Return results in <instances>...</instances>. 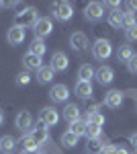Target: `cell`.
<instances>
[{
	"instance_id": "obj_1",
	"label": "cell",
	"mask_w": 137,
	"mask_h": 154,
	"mask_svg": "<svg viewBox=\"0 0 137 154\" xmlns=\"http://www.w3.org/2000/svg\"><path fill=\"white\" fill-rule=\"evenodd\" d=\"M39 21V11L35 6H25L23 11H19L14 14V25L16 27H23V29H33L35 23Z\"/></svg>"
},
{
	"instance_id": "obj_2",
	"label": "cell",
	"mask_w": 137,
	"mask_h": 154,
	"mask_svg": "<svg viewBox=\"0 0 137 154\" xmlns=\"http://www.w3.org/2000/svg\"><path fill=\"white\" fill-rule=\"evenodd\" d=\"M51 11H53V17H55L57 21H61V23H68L70 19L74 17V4L72 2H55V4H51Z\"/></svg>"
},
{
	"instance_id": "obj_3",
	"label": "cell",
	"mask_w": 137,
	"mask_h": 154,
	"mask_svg": "<svg viewBox=\"0 0 137 154\" xmlns=\"http://www.w3.org/2000/svg\"><path fill=\"white\" fill-rule=\"evenodd\" d=\"M111 54H113V45H111V41L109 39H98V41H94V45H92V56L96 60H104L111 58Z\"/></svg>"
},
{
	"instance_id": "obj_4",
	"label": "cell",
	"mask_w": 137,
	"mask_h": 154,
	"mask_svg": "<svg viewBox=\"0 0 137 154\" xmlns=\"http://www.w3.org/2000/svg\"><path fill=\"white\" fill-rule=\"evenodd\" d=\"M47 130H49V128H45L41 121H37V123H35V128H31V131H29L35 140H37L39 150H43L47 144H51V140H49V131H47Z\"/></svg>"
},
{
	"instance_id": "obj_5",
	"label": "cell",
	"mask_w": 137,
	"mask_h": 154,
	"mask_svg": "<svg viewBox=\"0 0 137 154\" xmlns=\"http://www.w3.org/2000/svg\"><path fill=\"white\" fill-rule=\"evenodd\" d=\"M84 17L90 23H98L104 17V4L103 2H88L86 8H84Z\"/></svg>"
},
{
	"instance_id": "obj_6",
	"label": "cell",
	"mask_w": 137,
	"mask_h": 154,
	"mask_svg": "<svg viewBox=\"0 0 137 154\" xmlns=\"http://www.w3.org/2000/svg\"><path fill=\"white\" fill-rule=\"evenodd\" d=\"M51 31H53V23H51V19H47V17H39V21L35 23L33 27V33L37 39H45L47 35H51Z\"/></svg>"
},
{
	"instance_id": "obj_7",
	"label": "cell",
	"mask_w": 137,
	"mask_h": 154,
	"mask_svg": "<svg viewBox=\"0 0 137 154\" xmlns=\"http://www.w3.org/2000/svg\"><path fill=\"white\" fill-rule=\"evenodd\" d=\"M14 125H16V130L29 134L31 128H33V115H31V111H27V109L19 111V113H16V117H14Z\"/></svg>"
},
{
	"instance_id": "obj_8",
	"label": "cell",
	"mask_w": 137,
	"mask_h": 154,
	"mask_svg": "<svg viewBox=\"0 0 137 154\" xmlns=\"http://www.w3.org/2000/svg\"><path fill=\"white\" fill-rule=\"evenodd\" d=\"M39 152V144L31 134H25L19 140V154H37Z\"/></svg>"
},
{
	"instance_id": "obj_9",
	"label": "cell",
	"mask_w": 137,
	"mask_h": 154,
	"mask_svg": "<svg viewBox=\"0 0 137 154\" xmlns=\"http://www.w3.org/2000/svg\"><path fill=\"white\" fill-rule=\"evenodd\" d=\"M39 121L45 128H53V125H57V121H59V113L55 111V107H43L41 113H39Z\"/></svg>"
},
{
	"instance_id": "obj_10",
	"label": "cell",
	"mask_w": 137,
	"mask_h": 154,
	"mask_svg": "<svg viewBox=\"0 0 137 154\" xmlns=\"http://www.w3.org/2000/svg\"><path fill=\"white\" fill-rule=\"evenodd\" d=\"M70 45H72L74 51H84V49H88V35L82 33V31L72 33V35H70Z\"/></svg>"
},
{
	"instance_id": "obj_11",
	"label": "cell",
	"mask_w": 137,
	"mask_h": 154,
	"mask_svg": "<svg viewBox=\"0 0 137 154\" xmlns=\"http://www.w3.org/2000/svg\"><path fill=\"white\" fill-rule=\"evenodd\" d=\"M70 97V88L66 84H55V86H51V91H49V99L53 101V103H66Z\"/></svg>"
},
{
	"instance_id": "obj_12",
	"label": "cell",
	"mask_w": 137,
	"mask_h": 154,
	"mask_svg": "<svg viewBox=\"0 0 137 154\" xmlns=\"http://www.w3.org/2000/svg\"><path fill=\"white\" fill-rule=\"evenodd\" d=\"M49 66L53 68V72H64V70H68L70 60H68V56H66L64 51H53V56H51V64H49Z\"/></svg>"
},
{
	"instance_id": "obj_13",
	"label": "cell",
	"mask_w": 137,
	"mask_h": 154,
	"mask_svg": "<svg viewBox=\"0 0 137 154\" xmlns=\"http://www.w3.org/2000/svg\"><path fill=\"white\" fill-rule=\"evenodd\" d=\"M6 41H8V45H21L25 41V29L12 25L10 29L6 31Z\"/></svg>"
},
{
	"instance_id": "obj_14",
	"label": "cell",
	"mask_w": 137,
	"mask_h": 154,
	"mask_svg": "<svg viewBox=\"0 0 137 154\" xmlns=\"http://www.w3.org/2000/svg\"><path fill=\"white\" fill-rule=\"evenodd\" d=\"M123 99H125V93H121V91H109L106 95H104V105L109 107V109H117V107L123 105Z\"/></svg>"
},
{
	"instance_id": "obj_15",
	"label": "cell",
	"mask_w": 137,
	"mask_h": 154,
	"mask_svg": "<svg viewBox=\"0 0 137 154\" xmlns=\"http://www.w3.org/2000/svg\"><path fill=\"white\" fill-rule=\"evenodd\" d=\"M23 66L27 72H39L43 68V60L39 58V56H35V54H25L23 56Z\"/></svg>"
},
{
	"instance_id": "obj_16",
	"label": "cell",
	"mask_w": 137,
	"mask_h": 154,
	"mask_svg": "<svg viewBox=\"0 0 137 154\" xmlns=\"http://www.w3.org/2000/svg\"><path fill=\"white\" fill-rule=\"evenodd\" d=\"M94 78L98 80V84H111L115 78V70L111 68V66H100L98 70H96V74H94Z\"/></svg>"
},
{
	"instance_id": "obj_17",
	"label": "cell",
	"mask_w": 137,
	"mask_h": 154,
	"mask_svg": "<svg viewBox=\"0 0 137 154\" xmlns=\"http://www.w3.org/2000/svg\"><path fill=\"white\" fill-rule=\"evenodd\" d=\"M80 115H82V111H80V107H78V105H74V103H68V105L64 107V119H66L68 123L80 121Z\"/></svg>"
},
{
	"instance_id": "obj_18",
	"label": "cell",
	"mask_w": 137,
	"mask_h": 154,
	"mask_svg": "<svg viewBox=\"0 0 137 154\" xmlns=\"http://www.w3.org/2000/svg\"><path fill=\"white\" fill-rule=\"evenodd\" d=\"M74 93L80 99H90L92 97V82H84V80H78L76 86H74Z\"/></svg>"
},
{
	"instance_id": "obj_19",
	"label": "cell",
	"mask_w": 137,
	"mask_h": 154,
	"mask_svg": "<svg viewBox=\"0 0 137 154\" xmlns=\"http://www.w3.org/2000/svg\"><path fill=\"white\" fill-rule=\"evenodd\" d=\"M53 74H55V72H53L51 66H43L41 70L37 72L35 78H37V82H39V84H49L51 80H53Z\"/></svg>"
},
{
	"instance_id": "obj_20",
	"label": "cell",
	"mask_w": 137,
	"mask_h": 154,
	"mask_svg": "<svg viewBox=\"0 0 137 154\" xmlns=\"http://www.w3.org/2000/svg\"><path fill=\"white\" fill-rule=\"evenodd\" d=\"M47 51V45L43 39H37L35 37L33 41H31V45H29V54H35V56H39V58H43Z\"/></svg>"
},
{
	"instance_id": "obj_21",
	"label": "cell",
	"mask_w": 137,
	"mask_h": 154,
	"mask_svg": "<svg viewBox=\"0 0 137 154\" xmlns=\"http://www.w3.org/2000/svg\"><path fill=\"white\" fill-rule=\"evenodd\" d=\"M104 146H106V144H104V136L94 138V140H88V142H86V152L88 154H98Z\"/></svg>"
},
{
	"instance_id": "obj_22",
	"label": "cell",
	"mask_w": 137,
	"mask_h": 154,
	"mask_svg": "<svg viewBox=\"0 0 137 154\" xmlns=\"http://www.w3.org/2000/svg\"><path fill=\"white\" fill-rule=\"evenodd\" d=\"M94 74H96V70L92 68L90 64H82L80 68H78V80H84V82H90L92 78H94Z\"/></svg>"
},
{
	"instance_id": "obj_23",
	"label": "cell",
	"mask_w": 137,
	"mask_h": 154,
	"mask_svg": "<svg viewBox=\"0 0 137 154\" xmlns=\"http://www.w3.org/2000/svg\"><path fill=\"white\" fill-rule=\"evenodd\" d=\"M133 56H135V51H133V48H131V45H119V49H117V60H119V62H129V60L133 58Z\"/></svg>"
},
{
	"instance_id": "obj_24",
	"label": "cell",
	"mask_w": 137,
	"mask_h": 154,
	"mask_svg": "<svg viewBox=\"0 0 137 154\" xmlns=\"http://www.w3.org/2000/svg\"><path fill=\"white\" fill-rule=\"evenodd\" d=\"M86 128H88V123L84 121V119H80V121H74V123H70V130L74 136H78V138H82V136H86Z\"/></svg>"
},
{
	"instance_id": "obj_25",
	"label": "cell",
	"mask_w": 137,
	"mask_h": 154,
	"mask_svg": "<svg viewBox=\"0 0 137 154\" xmlns=\"http://www.w3.org/2000/svg\"><path fill=\"white\" fill-rule=\"evenodd\" d=\"M19 146V142L12 138V136H2V142H0V150H4V154H10L14 148Z\"/></svg>"
},
{
	"instance_id": "obj_26",
	"label": "cell",
	"mask_w": 137,
	"mask_h": 154,
	"mask_svg": "<svg viewBox=\"0 0 137 154\" xmlns=\"http://www.w3.org/2000/svg\"><path fill=\"white\" fill-rule=\"evenodd\" d=\"M59 142H61V146H64V148H74V146L78 144V136H74L72 131H64Z\"/></svg>"
},
{
	"instance_id": "obj_27",
	"label": "cell",
	"mask_w": 137,
	"mask_h": 154,
	"mask_svg": "<svg viewBox=\"0 0 137 154\" xmlns=\"http://www.w3.org/2000/svg\"><path fill=\"white\" fill-rule=\"evenodd\" d=\"M109 25H111L113 29H121V27H123V12L113 11L111 14H109Z\"/></svg>"
},
{
	"instance_id": "obj_28",
	"label": "cell",
	"mask_w": 137,
	"mask_h": 154,
	"mask_svg": "<svg viewBox=\"0 0 137 154\" xmlns=\"http://www.w3.org/2000/svg\"><path fill=\"white\" fill-rule=\"evenodd\" d=\"M88 115H90V121H88V123H94V125H98V128H103V125H104V115L96 111V107L88 109Z\"/></svg>"
},
{
	"instance_id": "obj_29",
	"label": "cell",
	"mask_w": 137,
	"mask_h": 154,
	"mask_svg": "<svg viewBox=\"0 0 137 154\" xmlns=\"http://www.w3.org/2000/svg\"><path fill=\"white\" fill-rule=\"evenodd\" d=\"M103 136V128H98V125H94V123H88V128H86V138L88 140H94V138H100Z\"/></svg>"
},
{
	"instance_id": "obj_30",
	"label": "cell",
	"mask_w": 137,
	"mask_h": 154,
	"mask_svg": "<svg viewBox=\"0 0 137 154\" xmlns=\"http://www.w3.org/2000/svg\"><path fill=\"white\" fill-rule=\"evenodd\" d=\"M137 25V19H135V12H123V29H131Z\"/></svg>"
},
{
	"instance_id": "obj_31",
	"label": "cell",
	"mask_w": 137,
	"mask_h": 154,
	"mask_svg": "<svg viewBox=\"0 0 137 154\" xmlns=\"http://www.w3.org/2000/svg\"><path fill=\"white\" fill-rule=\"evenodd\" d=\"M31 80H33V76H31L29 72H21V74L16 76V84H19V86H25V84H29Z\"/></svg>"
},
{
	"instance_id": "obj_32",
	"label": "cell",
	"mask_w": 137,
	"mask_h": 154,
	"mask_svg": "<svg viewBox=\"0 0 137 154\" xmlns=\"http://www.w3.org/2000/svg\"><path fill=\"white\" fill-rule=\"evenodd\" d=\"M125 35H127L129 41H137V25L131 27V29H125Z\"/></svg>"
},
{
	"instance_id": "obj_33",
	"label": "cell",
	"mask_w": 137,
	"mask_h": 154,
	"mask_svg": "<svg viewBox=\"0 0 137 154\" xmlns=\"http://www.w3.org/2000/svg\"><path fill=\"white\" fill-rule=\"evenodd\" d=\"M127 68H129V72H131V74H137V54L129 60V62H127Z\"/></svg>"
},
{
	"instance_id": "obj_34",
	"label": "cell",
	"mask_w": 137,
	"mask_h": 154,
	"mask_svg": "<svg viewBox=\"0 0 137 154\" xmlns=\"http://www.w3.org/2000/svg\"><path fill=\"white\" fill-rule=\"evenodd\" d=\"M98 154H117V146H104Z\"/></svg>"
},
{
	"instance_id": "obj_35",
	"label": "cell",
	"mask_w": 137,
	"mask_h": 154,
	"mask_svg": "<svg viewBox=\"0 0 137 154\" xmlns=\"http://www.w3.org/2000/svg\"><path fill=\"white\" fill-rule=\"evenodd\" d=\"M129 142H131V146H133V152H137V131H135V134H131Z\"/></svg>"
},
{
	"instance_id": "obj_36",
	"label": "cell",
	"mask_w": 137,
	"mask_h": 154,
	"mask_svg": "<svg viewBox=\"0 0 137 154\" xmlns=\"http://www.w3.org/2000/svg\"><path fill=\"white\" fill-rule=\"evenodd\" d=\"M127 6H129V12H135L137 11V0H129Z\"/></svg>"
},
{
	"instance_id": "obj_37",
	"label": "cell",
	"mask_w": 137,
	"mask_h": 154,
	"mask_svg": "<svg viewBox=\"0 0 137 154\" xmlns=\"http://www.w3.org/2000/svg\"><path fill=\"white\" fill-rule=\"evenodd\" d=\"M117 154H129V150L123 148V146H117Z\"/></svg>"
},
{
	"instance_id": "obj_38",
	"label": "cell",
	"mask_w": 137,
	"mask_h": 154,
	"mask_svg": "<svg viewBox=\"0 0 137 154\" xmlns=\"http://www.w3.org/2000/svg\"><path fill=\"white\" fill-rule=\"evenodd\" d=\"M2 123H4V111L0 109V125H2Z\"/></svg>"
},
{
	"instance_id": "obj_39",
	"label": "cell",
	"mask_w": 137,
	"mask_h": 154,
	"mask_svg": "<svg viewBox=\"0 0 137 154\" xmlns=\"http://www.w3.org/2000/svg\"><path fill=\"white\" fill-rule=\"evenodd\" d=\"M2 6H6V2H0V8H2Z\"/></svg>"
},
{
	"instance_id": "obj_40",
	"label": "cell",
	"mask_w": 137,
	"mask_h": 154,
	"mask_svg": "<svg viewBox=\"0 0 137 154\" xmlns=\"http://www.w3.org/2000/svg\"><path fill=\"white\" fill-rule=\"evenodd\" d=\"M37 154H47V152H43V150H39V152H37Z\"/></svg>"
},
{
	"instance_id": "obj_41",
	"label": "cell",
	"mask_w": 137,
	"mask_h": 154,
	"mask_svg": "<svg viewBox=\"0 0 137 154\" xmlns=\"http://www.w3.org/2000/svg\"><path fill=\"white\" fill-rule=\"evenodd\" d=\"M0 142H2V138H0Z\"/></svg>"
}]
</instances>
